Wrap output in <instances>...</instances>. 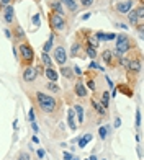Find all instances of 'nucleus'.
I'll return each instance as SVG.
<instances>
[{
    "mask_svg": "<svg viewBox=\"0 0 144 160\" xmlns=\"http://www.w3.org/2000/svg\"><path fill=\"white\" fill-rule=\"evenodd\" d=\"M35 100H36V103H38L39 110L44 111V113H53V111L57 108V100L54 98V96H51V95L36 92V93H35Z\"/></svg>",
    "mask_w": 144,
    "mask_h": 160,
    "instance_id": "obj_1",
    "label": "nucleus"
},
{
    "mask_svg": "<svg viewBox=\"0 0 144 160\" xmlns=\"http://www.w3.org/2000/svg\"><path fill=\"white\" fill-rule=\"evenodd\" d=\"M18 57H21V62H23L25 67L31 65V62L35 61V51L28 43H21L20 47H18Z\"/></svg>",
    "mask_w": 144,
    "mask_h": 160,
    "instance_id": "obj_2",
    "label": "nucleus"
},
{
    "mask_svg": "<svg viewBox=\"0 0 144 160\" xmlns=\"http://www.w3.org/2000/svg\"><path fill=\"white\" fill-rule=\"evenodd\" d=\"M115 39H116V47H115V49L121 51L123 54L133 49V43H131L130 36H126V35H116Z\"/></svg>",
    "mask_w": 144,
    "mask_h": 160,
    "instance_id": "obj_3",
    "label": "nucleus"
},
{
    "mask_svg": "<svg viewBox=\"0 0 144 160\" xmlns=\"http://www.w3.org/2000/svg\"><path fill=\"white\" fill-rule=\"evenodd\" d=\"M49 25L54 31H64L66 29L64 17H61V15H57V13H53V12L49 13Z\"/></svg>",
    "mask_w": 144,
    "mask_h": 160,
    "instance_id": "obj_4",
    "label": "nucleus"
},
{
    "mask_svg": "<svg viewBox=\"0 0 144 160\" xmlns=\"http://www.w3.org/2000/svg\"><path fill=\"white\" fill-rule=\"evenodd\" d=\"M36 77H38V70H36L35 65H26L21 72V79L25 82H35Z\"/></svg>",
    "mask_w": 144,
    "mask_h": 160,
    "instance_id": "obj_5",
    "label": "nucleus"
},
{
    "mask_svg": "<svg viewBox=\"0 0 144 160\" xmlns=\"http://www.w3.org/2000/svg\"><path fill=\"white\" fill-rule=\"evenodd\" d=\"M53 56H54V61H56L59 65H64L66 62H67V53H66L64 46H57L56 49H54Z\"/></svg>",
    "mask_w": 144,
    "mask_h": 160,
    "instance_id": "obj_6",
    "label": "nucleus"
},
{
    "mask_svg": "<svg viewBox=\"0 0 144 160\" xmlns=\"http://www.w3.org/2000/svg\"><path fill=\"white\" fill-rule=\"evenodd\" d=\"M3 8V20L7 23H13L15 21V8L13 5H7V7H2Z\"/></svg>",
    "mask_w": 144,
    "mask_h": 160,
    "instance_id": "obj_7",
    "label": "nucleus"
},
{
    "mask_svg": "<svg viewBox=\"0 0 144 160\" xmlns=\"http://www.w3.org/2000/svg\"><path fill=\"white\" fill-rule=\"evenodd\" d=\"M131 8H133V0H123V2L116 3V12H118V13L126 15Z\"/></svg>",
    "mask_w": 144,
    "mask_h": 160,
    "instance_id": "obj_8",
    "label": "nucleus"
},
{
    "mask_svg": "<svg viewBox=\"0 0 144 160\" xmlns=\"http://www.w3.org/2000/svg\"><path fill=\"white\" fill-rule=\"evenodd\" d=\"M74 90H75V95L77 96H80V98H85V96L88 95V92H87V87H85V83H84L82 80H79L75 83V87H74Z\"/></svg>",
    "mask_w": 144,
    "mask_h": 160,
    "instance_id": "obj_9",
    "label": "nucleus"
},
{
    "mask_svg": "<svg viewBox=\"0 0 144 160\" xmlns=\"http://www.w3.org/2000/svg\"><path fill=\"white\" fill-rule=\"evenodd\" d=\"M44 75H46V79L49 82H57L59 80V72L54 67H46V69H44Z\"/></svg>",
    "mask_w": 144,
    "mask_h": 160,
    "instance_id": "obj_10",
    "label": "nucleus"
},
{
    "mask_svg": "<svg viewBox=\"0 0 144 160\" xmlns=\"http://www.w3.org/2000/svg\"><path fill=\"white\" fill-rule=\"evenodd\" d=\"M49 7H51V10H53V13H57V15H61V17H64L66 10H64V7H62V3L59 2V0L49 2Z\"/></svg>",
    "mask_w": 144,
    "mask_h": 160,
    "instance_id": "obj_11",
    "label": "nucleus"
},
{
    "mask_svg": "<svg viewBox=\"0 0 144 160\" xmlns=\"http://www.w3.org/2000/svg\"><path fill=\"white\" fill-rule=\"evenodd\" d=\"M75 113H74V110L71 108V110L67 111V126L71 128V131H75L77 129V122H75Z\"/></svg>",
    "mask_w": 144,
    "mask_h": 160,
    "instance_id": "obj_12",
    "label": "nucleus"
},
{
    "mask_svg": "<svg viewBox=\"0 0 144 160\" xmlns=\"http://www.w3.org/2000/svg\"><path fill=\"white\" fill-rule=\"evenodd\" d=\"M59 2H61L62 7H66L69 12H77V8H79V3H77L75 0H59Z\"/></svg>",
    "mask_w": 144,
    "mask_h": 160,
    "instance_id": "obj_13",
    "label": "nucleus"
},
{
    "mask_svg": "<svg viewBox=\"0 0 144 160\" xmlns=\"http://www.w3.org/2000/svg\"><path fill=\"white\" fill-rule=\"evenodd\" d=\"M54 39H56V35H54V31L49 35V38H47V41L44 43V46H43V53H47L49 54V51L53 49V46H54Z\"/></svg>",
    "mask_w": 144,
    "mask_h": 160,
    "instance_id": "obj_14",
    "label": "nucleus"
},
{
    "mask_svg": "<svg viewBox=\"0 0 144 160\" xmlns=\"http://www.w3.org/2000/svg\"><path fill=\"white\" fill-rule=\"evenodd\" d=\"M72 110H74V113H75V119L82 124V122H84V106L77 103V105H74Z\"/></svg>",
    "mask_w": 144,
    "mask_h": 160,
    "instance_id": "obj_15",
    "label": "nucleus"
},
{
    "mask_svg": "<svg viewBox=\"0 0 144 160\" xmlns=\"http://www.w3.org/2000/svg\"><path fill=\"white\" fill-rule=\"evenodd\" d=\"M126 17H128V21H130V23L133 25V26H138V25H139V21H141V20L138 18V15H136V10H134V8H131L130 12L126 13Z\"/></svg>",
    "mask_w": 144,
    "mask_h": 160,
    "instance_id": "obj_16",
    "label": "nucleus"
},
{
    "mask_svg": "<svg viewBox=\"0 0 144 160\" xmlns=\"http://www.w3.org/2000/svg\"><path fill=\"white\" fill-rule=\"evenodd\" d=\"M128 69H130L131 72H139V70H141V62H139V59H133V61H130Z\"/></svg>",
    "mask_w": 144,
    "mask_h": 160,
    "instance_id": "obj_17",
    "label": "nucleus"
},
{
    "mask_svg": "<svg viewBox=\"0 0 144 160\" xmlns=\"http://www.w3.org/2000/svg\"><path fill=\"white\" fill-rule=\"evenodd\" d=\"M13 35H15V39H18V41H25V31H23V28L21 26H15L13 28Z\"/></svg>",
    "mask_w": 144,
    "mask_h": 160,
    "instance_id": "obj_18",
    "label": "nucleus"
},
{
    "mask_svg": "<svg viewBox=\"0 0 144 160\" xmlns=\"http://www.w3.org/2000/svg\"><path fill=\"white\" fill-rule=\"evenodd\" d=\"M92 140V134H85V136H82V137H79V140H77V144H79V147L80 149H84L87 146L88 142Z\"/></svg>",
    "mask_w": 144,
    "mask_h": 160,
    "instance_id": "obj_19",
    "label": "nucleus"
},
{
    "mask_svg": "<svg viewBox=\"0 0 144 160\" xmlns=\"http://www.w3.org/2000/svg\"><path fill=\"white\" fill-rule=\"evenodd\" d=\"M100 105L105 108V110H108V106H110V92H103L102 93V101H100Z\"/></svg>",
    "mask_w": 144,
    "mask_h": 160,
    "instance_id": "obj_20",
    "label": "nucleus"
},
{
    "mask_svg": "<svg viewBox=\"0 0 144 160\" xmlns=\"http://www.w3.org/2000/svg\"><path fill=\"white\" fill-rule=\"evenodd\" d=\"M41 62H43V65L44 67H53V59L49 57V54L47 53H41Z\"/></svg>",
    "mask_w": 144,
    "mask_h": 160,
    "instance_id": "obj_21",
    "label": "nucleus"
},
{
    "mask_svg": "<svg viewBox=\"0 0 144 160\" xmlns=\"http://www.w3.org/2000/svg\"><path fill=\"white\" fill-rule=\"evenodd\" d=\"M92 106H93V110L97 111V113L100 114V116H103V114L106 113V110L100 105V101H95V100H92Z\"/></svg>",
    "mask_w": 144,
    "mask_h": 160,
    "instance_id": "obj_22",
    "label": "nucleus"
},
{
    "mask_svg": "<svg viewBox=\"0 0 144 160\" xmlns=\"http://www.w3.org/2000/svg\"><path fill=\"white\" fill-rule=\"evenodd\" d=\"M102 57H103V61L106 62V64H113V54H112V51L110 49H105L102 53Z\"/></svg>",
    "mask_w": 144,
    "mask_h": 160,
    "instance_id": "obj_23",
    "label": "nucleus"
},
{
    "mask_svg": "<svg viewBox=\"0 0 144 160\" xmlns=\"http://www.w3.org/2000/svg\"><path fill=\"white\" fill-rule=\"evenodd\" d=\"M79 54H80V43H79V41H74V44L71 47V56H72V57H77Z\"/></svg>",
    "mask_w": 144,
    "mask_h": 160,
    "instance_id": "obj_24",
    "label": "nucleus"
},
{
    "mask_svg": "<svg viewBox=\"0 0 144 160\" xmlns=\"http://www.w3.org/2000/svg\"><path fill=\"white\" fill-rule=\"evenodd\" d=\"M108 131H110V126H100V129H98V136H100L102 140L106 139V136H108Z\"/></svg>",
    "mask_w": 144,
    "mask_h": 160,
    "instance_id": "obj_25",
    "label": "nucleus"
},
{
    "mask_svg": "<svg viewBox=\"0 0 144 160\" xmlns=\"http://www.w3.org/2000/svg\"><path fill=\"white\" fill-rule=\"evenodd\" d=\"M61 74L66 77V79H72L74 77V72H72L71 67H61Z\"/></svg>",
    "mask_w": 144,
    "mask_h": 160,
    "instance_id": "obj_26",
    "label": "nucleus"
},
{
    "mask_svg": "<svg viewBox=\"0 0 144 160\" xmlns=\"http://www.w3.org/2000/svg\"><path fill=\"white\" fill-rule=\"evenodd\" d=\"M85 53H87V56L92 59V61H93V59L97 57V49H95V47H90V46H87V47H85Z\"/></svg>",
    "mask_w": 144,
    "mask_h": 160,
    "instance_id": "obj_27",
    "label": "nucleus"
},
{
    "mask_svg": "<svg viewBox=\"0 0 144 160\" xmlns=\"http://www.w3.org/2000/svg\"><path fill=\"white\" fill-rule=\"evenodd\" d=\"M31 23L35 25V26H39V25H41V15H39V13L33 15V17H31Z\"/></svg>",
    "mask_w": 144,
    "mask_h": 160,
    "instance_id": "obj_28",
    "label": "nucleus"
},
{
    "mask_svg": "<svg viewBox=\"0 0 144 160\" xmlns=\"http://www.w3.org/2000/svg\"><path fill=\"white\" fill-rule=\"evenodd\" d=\"M47 90H51V92H54V93H57L61 88H59V85L56 83V82H49V83H47Z\"/></svg>",
    "mask_w": 144,
    "mask_h": 160,
    "instance_id": "obj_29",
    "label": "nucleus"
},
{
    "mask_svg": "<svg viewBox=\"0 0 144 160\" xmlns=\"http://www.w3.org/2000/svg\"><path fill=\"white\" fill-rule=\"evenodd\" d=\"M136 15H138V18H139L141 21L144 20V5H142V3L138 7V8H136Z\"/></svg>",
    "mask_w": 144,
    "mask_h": 160,
    "instance_id": "obj_30",
    "label": "nucleus"
},
{
    "mask_svg": "<svg viewBox=\"0 0 144 160\" xmlns=\"http://www.w3.org/2000/svg\"><path fill=\"white\" fill-rule=\"evenodd\" d=\"M141 122H142V114H141V110H136V126L138 128H141Z\"/></svg>",
    "mask_w": 144,
    "mask_h": 160,
    "instance_id": "obj_31",
    "label": "nucleus"
},
{
    "mask_svg": "<svg viewBox=\"0 0 144 160\" xmlns=\"http://www.w3.org/2000/svg\"><path fill=\"white\" fill-rule=\"evenodd\" d=\"M88 69H90V70H102V72H103V70H105V69H103L102 65H98V64H97V62H95V61H92L90 64H88Z\"/></svg>",
    "mask_w": 144,
    "mask_h": 160,
    "instance_id": "obj_32",
    "label": "nucleus"
},
{
    "mask_svg": "<svg viewBox=\"0 0 144 160\" xmlns=\"http://www.w3.org/2000/svg\"><path fill=\"white\" fill-rule=\"evenodd\" d=\"M93 36H95V39H97L98 43H102V41H106V38H105V33H103V31H97Z\"/></svg>",
    "mask_w": 144,
    "mask_h": 160,
    "instance_id": "obj_33",
    "label": "nucleus"
},
{
    "mask_svg": "<svg viewBox=\"0 0 144 160\" xmlns=\"http://www.w3.org/2000/svg\"><path fill=\"white\" fill-rule=\"evenodd\" d=\"M87 41H88V46H90V47H95V49H97V46H98V41L95 39V36H90V38H88Z\"/></svg>",
    "mask_w": 144,
    "mask_h": 160,
    "instance_id": "obj_34",
    "label": "nucleus"
},
{
    "mask_svg": "<svg viewBox=\"0 0 144 160\" xmlns=\"http://www.w3.org/2000/svg\"><path fill=\"white\" fill-rule=\"evenodd\" d=\"M28 121H29V122L36 121V116H35V110H33V108H29V110H28Z\"/></svg>",
    "mask_w": 144,
    "mask_h": 160,
    "instance_id": "obj_35",
    "label": "nucleus"
},
{
    "mask_svg": "<svg viewBox=\"0 0 144 160\" xmlns=\"http://www.w3.org/2000/svg\"><path fill=\"white\" fill-rule=\"evenodd\" d=\"M18 160H31V158H29L28 152H20V154H18Z\"/></svg>",
    "mask_w": 144,
    "mask_h": 160,
    "instance_id": "obj_36",
    "label": "nucleus"
},
{
    "mask_svg": "<svg viewBox=\"0 0 144 160\" xmlns=\"http://www.w3.org/2000/svg\"><path fill=\"white\" fill-rule=\"evenodd\" d=\"M80 5L85 7V8H88V7L93 5V0H80Z\"/></svg>",
    "mask_w": 144,
    "mask_h": 160,
    "instance_id": "obj_37",
    "label": "nucleus"
},
{
    "mask_svg": "<svg viewBox=\"0 0 144 160\" xmlns=\"http://www.w3.org/2000/svg\"><path fill=\"white\" fill-rule=\"evenodd\" d=\"M62 158H64V160H72V158H74L72 152H67V150H64V154H62Z\"/></svg>",
    "mask_w": 144,
    "mask_h": 160,
    "instance_id": "obj_38",
    "label": "nucleus"
},
{
    "mask_svg": "<svg viewBox=\"0 0 144 160\" xmlns=\"http://www.w3.org/2000/svg\"><path fill=\"white\" fill-rule=\"evenodd\" d=\"M72 72L75 74V75H82V69H80L79 65H72Z\"/></svg>",
    "mask_w": 144,
    "mask_h": 160,
    "instance_id": "obj_39",
    "label": "nucleus"
},
{
    "mask_svg": "<svg viewBox=\"0 0 144 160\" xmlns=\"http://www.w3.org/2000/svg\"><path fill=\"white\" fill-rule=\"evenodd\" d=\"M36 155H38L39 158H44L46 157V150H44V149H38V150H36Z\"/></svg>",
    "mask_w": 144,
    "mask_h": 160,
    "instance_id": "obj_40",
    "label": "nucleus"
},
{
    "mask_svg": "<svg viewBox=\"0 0 144 160\" xmlns=\"http://www.w3.org/2000/svg\"><path fill=\"white\" fill-rule=\"evenodd\" d=\"M105 38H106V41H113L116 38V35L115 33H105Z\"/></svg>",
    "mask_w": 144,
    "mask_h": 160,
    "instance_id": "obj_41",
    "label": "nucleus"
},
{
    "mask_svg": "<svg viewBox=\"0 0 144 160\" xmlns=\"http://www.w3.org/2000/svg\"><path fill=\"white\" fill-rule=\"evenodd\" d=\"M87 88H90V90H95V88H97V85H95V82L92 80V79L87 82Z\"/></svg>",
    "mask_w": 144,
    "mask_h": 160,
    "instance_id": "obj_42",
    "label": "nucleus"
},
{
    "mask_svg": "<svg viewBox=\"0 0 144 160\" xmlns=\"http://www.w3.org/2000/svg\"><path fill=\"white\" fill-rule=\"evenodd\" d=\"M12 3H13V0H0V8L7 7V5H12Z\"/></svg>",
    "mask_w": 144,
    "mask_h": 160,
    "instance_id": "obj_43",
    "label": "nucleus"
},
{
    "mask_svg": "<svg viewBox=\"0 0 144 160\" xmlns=\"http://www.w3.org/2000/svg\"><path fill=\"white\" fill-rule=\"evenodd\" d=\"M120 126H121V119H120V116H116V118H115V124H113V128L118 129Z\"/></svg>",
    "mask_w": 144,
    "mask_h": 160,
    "instance_id": "obj_44",
    "label": "nucleus"
},
{
    "mask_svg": "<svg viewBox=\"0 0 144 160\" xmlns=\"http://www.w3.org/2000/svg\"><path fill=\"white\" fill-rule=\"evenodd\" d=\"M31 129H33L35 132H39V126L36 124V121H33V122H31Z\"/></svg>",
    "mask_w": 144,
    "mask_h": 160,
    "instance_id": "obj_45",
    "label": "nucleus"
},
{
    "mask_svg": "<svg viewBox=\"0 0 144 160\" xmlns=\"http://www.w3.org/2000/svg\"><path fill=\"white\" fill-rule=\"evenodd\" d=\"M90 17H92V13H90V12H87V13H84L82 17H80V20H82V21H85V20H88Z\"/></svg>",
    "mask_w": 144,
    "mask_h": 160,
    "instance_id": "obj_46",
    "label": "nucleus"
},
{
    "mask_svg": "<svg viewBox=\"0 0 144 160\" xmlns=\"http://www.w3.org/2000/svg\"><path fill=\"white\" fill-rule=\"evenodd\" d=\"M3 35H5L7 38H12V31H10V29H7V28L3 29Z\"/></svg>",
    "mask_w": 144,
    "mask_h": 160,
    "instance_id": "obj_47",
    "label": "nucleus"
},
{
    "mask_svg": "<svg viewBox=\"0 0 144 160\" xmlns=\"http://www.w3.org/2000/svg\"><path fill=\"white\" fill-rule=\"evenodd\" d=\"M106 83H108V87L112 88V90L115 88V87H113V82H112V79H110V77H106Z\"/></svg>",
    "mask_w": 144,
    "mask_h": 160,
    "instance_id": "obj_48",
    "label": "nucleus"
},
{
    "mask_svg": "<svg viewBox=\"0 0 144 160\" xmlns=\"http://www.w3.org/2000/svg\"><path fill=\"white\" fill-rule=\"evenodd\" d=\"M138 155H139V158L142 157V147L141 146H138Z\"/></svg>",
    "mask_w": 144,
    "mask_h": 160,
    "instance_id": "obj_49",
    "label": "nucleus"
},
{
    "mask_svg": "<svg viewBox=\"0 0 144 160\" xmlns=\"http://www.w3.org/2000/svg\"><path fill=\"white\" fill-rule=\"evenodd\" d=\"M118 26H120L121 29H128V25H126V23H120Z\"/></svg>",
    "mask_w": 144,
    "mask_h": 160,
    "instance_id": "obj_50",
    "label": "nucleus"
},
{
    "mask_svg": "<svg viewBox=\"0 0 144 160\" xmlns=\"http://www.w3.org/2000/svg\"><path fill=\"white\" fill-rule=\"evenodd\" d=\"M13 56H15V59H18V49L13 46Z\"/></svg>",
    "mask_w": 144,
    "mask_h": 160,
    "instance_id": "obj_51",
    "label": "nucleus"
},
{
    "mask_svg": "<svg viewBox=\"0 0 144 160\" xmlns=\"http://www.w3.org/2000/svg\"><path fill=\"white\" fill-rule=\"evenodd\" d=\"M33 142H35V144H39V139H38V136H33Z\"/></svg>",
    "mask_w": 144,
    "mask_h": 160,
    "instance_id": "obj_52",
    "label": "nucleus"
},
{
    "mask_svg": "<svg viewBox=\"0 0 144 160\" xmlns=\"http://www.w3.org/2000/svg\"><path fill=\"white\" fill-rule=\"evenodd\" d=\"M85 160H98V158H97V157H95V155H93V154H92V155H90V157H87Z\"/></svg>",
    "mask_w": 144,
    "mask_h": 160,
    "instance_id": "obj_53",
    "label": "nucleus"
},
{
    "mask_svg": "<svg viewBox=\"0 0 144 160\" xmlns=\"http://www.w3.org/2000/svg\"><path fill=\"white\" fill-rule=\"evenodd\" d=\"M72 160H79V158H77V157H74V158H72Z\"/></svg>",
    "mask_w": 144,
    "mask_h": 160,
    "instance_id": "obj_54",
    "label": "nucleus"
},
{
    "mask_svg": "<svg viewBox=\"0 0 144 160\" xmlns=\"http://www.w3.org/2000/svg\"><path fill=\"white\" fill-rule=\"evenodd\" d=\"M102 160H106V158H102Z\"/></svg>",
    "mask_w": 144,
    "mask_h": 160,
    "instance_id": "obj_55",
    "label": "nucleus"
}]
</instances>
